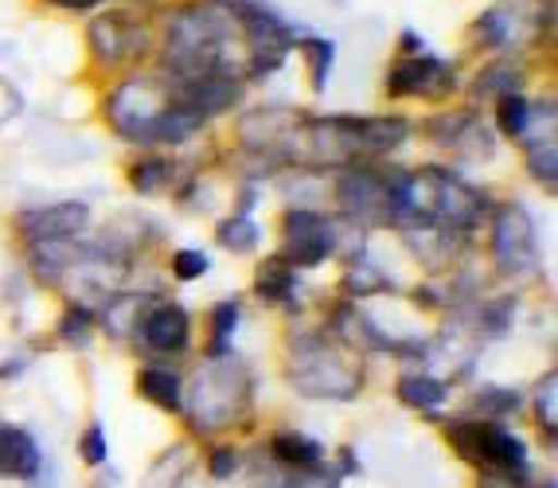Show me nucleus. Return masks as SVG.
<instances>
[{
  "label": "nucleus",
  "mask_w": 558,
  "mask_h": 488,
  "mask_svg": "<svg viewBox=\"0 0 558 488\" xmlns=\"http://www.w3.org/2000/svg\"><path fill=\"white\" fill-rule=\"evenodd\" d=\"M449 441L465 461L488 473H500V477H523L527 469V446L496 423H453Z\"/></svg>",
  "instance_id": "f257e3e1"
},
{
  "label": "nucleus",
  "mask_w": 558,
  "mask_h": 488,
  "mask_svg": "<svg viewBox=\"0 0 558 488\" xmlns=\"http://www.w3.org/2000/svg\"><path fill=\"white\" fill-rule=\"evenodd\" d=\"M137 391L145 394L153 406H160V411H180V376L172 367H160V364L141 367Z\"/></svg>",
  "instance_id": "9d476101"
},
{
  "label": "nucleus",
  "mask_w": 558,
  "mask_h": 488,
  "mask_svg": "<svg viewBox=\"0 0 558 488\" xmlns=\"http://www.w3.org/2000/svg\"><path fill=\"white\" fill-rule=\"evenodd\" d=\"M254 290H258V297H266V301L293 297V290H298V270H293V263H286V258H266V263L258 266V282H254Z\"/></svg>",
  "instance_id": "f8f14e48"
},
{
  "label": "nucleus",
  "mask_w": 558,
  "mask_h": 488,
  "mask_svg": "<svg viewBox=\"0 0 558 488\" xmlns=\"http://www.w3.org/2000/svg\"><path fill=\"white\" fill-rule=\"evenodd\" d=\"M493 254L500 270H523L535 258V223L523 207H504L493 227Z\"/></svg>",
  "instance_id": "20e7f679"
},
{
  "label": "nucleus",
  "mask_w": 558,
  "mask_h": 488,
  "mask_svg": "<svg viewBox=\"0 0 558 488\" xmlns=\"http://www.w3.org/2000/svg\"><path fill=\"white\" fill-rule=\"evenodd\" d=\"M274 457L281 465H293V469H317L325 461V446L305 438V434H278L274 438Z\"/></svg>",
  "instance_id": "9b49d317"
},
{
  "label": "nucleus",
  "mask_w": 558,
  "mask_h": 488,
  "mask_svg": "<svg viewBox=\"0 0 558 488\" xmlns=\"http://www.w3.org/2000/svg\"><path fill=\"white\" fill-rule=\"evenodd\" d=\"M130 180H133V188L157 192L160 184L168 180V164H165V160H145V164H137V169L130 172Z\"/></svg>",
  "instance_id": "aec40b11"
},
{
  "label": "nucleus",
  "mask_w": 558,
  "mask_h": 488,
  "mask_svg": "<svg viewBox=\"0 0 558 488\" xmlns=\"http://www.w3.org/2000/svg\"><path fill=\"white\" fill-rule=\"evenodd\" d=\"M51 4H63V9H94L98 0H51Z\"/></svg>",
  "instance_id": "393cba45"
},
{
  "label": "nucleus",
  "mask_w": 558,
  "mask_h": 488,
  "mask_svg": "<svg viewBox=\"0 0 558 488\" xmlns=\"http://www.w3.org/2000/svg\"><path fill=\"white\" fill-rule=\"evenodd\" d=\"M24 227L28 231H36L39 243H51V239H66L75 235V231H83L86 227V207L83 204H59V207H47V211H39V216H28L24 219Z\"/></svg>",
  "instance_id": "1a4fd4ad"
},
{
  "label": "nucleus",
  "mask_w": 558,
  "mask_h": 488,
  "mask_svg": "<svg viewBox=\"0 0 558 488\" xmlns=\"http://www.w3.org/2000/svg\"><path fill=\"white\" fill-rule=\"evenodd\" d=\"M387 90L395 98L446 95V90H453V71H446L434 56H410L395 63L391 78H387Z\"/></svg>",
  "instance_id": "39448f33"
},
{
  "label": "nucleus",
  "mask_w": 558,
  "mask_h": 488,
  "mask_svg": "<svg viewBox=\"0 0 558 488\" xmlns=\"http://www.w3.org/2000/svg\"><path fill=\"white\" fill-rule=\"evenodd\" d=\"M234 469H239V453H234V450H215L211 453V477L215 480L234 477Z\"/></svg>",
  "instance_id": "b1692460"
},
{
  "label": "nucleus",
  "mask_w": 558,
  "mask_h": 488,
  "mask_svg": "<svg viewBox=\"0 0 558 488\" xmlns=\"http://www.w3.org/2000/svg\"><path fill=\"white\" fill-rule=\"evenodd\" d=\"M286 263L293 266H317L336 251L332 223L317 211H289L286 216Z\"/></svg>",
  "instance_id": "7ed1b4c3"
},
{
  "label": "nucleus",
  "mask_w": 558,
  "mask_h": 488,
  "mask_svg": "<svg viewBox=\"0 0 558 488\" xmlns=\"http://www.w3.org/2000/svg\"><path fill=\"white\" fill-rule=\"evenodd\" d=\"M289 379L293 387L317 399H352L360 391V367L348 356H340L336 347H305L293 364H289Z\"/></svg>",
  "instance_id": "f03ea898"
},
{
  "label": "nucleus",
  "mask_w": 558,
  "mask_h": 488,
  "mask_svg": "<svg viewBox=\"0 0 558 488\" xmlns=\"http://www.w3.org/2000/svg\"><path fill=\"white\" fill-rule=\"evenodd\" d=\"M141 337H145V344L153 347V352H165V356H177V352H184L187 340H192V320H187V313L180 309V305H157V309L145 317V325H141Z\"/></svg>",
  "instance_id": "423d86ee"
},
{
  "label": "nucleus",
  "mask_w": 558,
  "mask_h": 488,
  "mask_svg": "<svg viewBox=\"0 0 558 488\" xmlns=\"http://www.w3.org/2000/svg\"><path fill=\"white\" fill-rule=\"evenodd\" d=\"M395 391H399V403L414 406V411H438L446 403V383L429 376H402Z\"/></svg>",
  "instance_id": "ddd939ff"
},
{
  "label": "nucleus",
  "mask_w": 558,
  "mask_h": 488,
  "mask_svg": "<svg viewBox=\"0 0 558 488\" xmlns=\"http://www.w3.org/2000/svg\"><path fill=\"white\" fill-rule=\"evenodd\" d=\"M340 196L352 207L355 216H367V211H391V184H383L372 172H352L340 184Z\"/></svg>",
  "instance_id": "6e6552de"
},
{
  "label": "nucleus",
  "mask_w": 558,
  "mask_h": 488,
  "mask_svg": "<svg viewBox=\"0 0 558 488\" xmlns=\"http://www.w3.org/2000/svg\"><path fill=\"white\" fill-rule=\"evenodd\" d=\"M172 273L180 282H196L199 273H207V254L204 251H177L172 254Z\"/></svg>",
  "instance_id": "6ab92c4d"
},
{
  "label": "nucleus",
  "mask_w": 558,
  "mask_h": 488,
  "mask_svg": "<svg viewBox=\"0 0 558 488\" xmlns=\"http://www.w3.org/2000/svg\"><path fill=\"white\" fill-rule=\"evenodd\" d=\"M305 48H308V56H313V86H317V90H325L328 75H332V56H336V48L328 44V39H308Z\"/></svg>",
  "instance_id": "a211bd4d"
},
{
  "label": "nucleus",
  "mask_w": 558,
  "mask_h": 488,
  "mask_svg": "<svg viewBox=\"0 0 558 488\" xmlns=\"http://www.w3.org/2000/svg\"><path fill=\"white\" fill-rule=\"evenodd\" d=\"M78 453H83L86 465H106V453H110V446H106L102 426H90V430L83 434V441H78Z\"/></svg>",
  "instance_id": "4be33fe9"
},
{
  "label": "nucleus",
  "mask_w": 558,
  "mask_h": 488,
  "mask_svg": "<svg viewBox=\"0 0 558 488\" xmlns=\"http://www.w3.org/2000/svg\"><path fill=\"white\" fill-rule=\"evenodd\" d=\"M215 239H219L227 251H251V246L258 243V227H254L246 216H231V219H223V223H219Z\"/></svg>",
  "instance_id": "2eb2a0df"
},
{
  "label": "nucleus",
  "mask_w": 558,
  "mask_h": 488,
  "mask_svg": "<svg viewBox=\"0 0 558 488\" xmlns=\"http://www.w3.org/2000/svg\"><path fill=\"white\" fill-rule=\"evenodd\" d=\"M90 325H94L90 313H86L83 305H71V309L63 313V320H59V337H63L66 344H86Z\"/></svg>",
  "instance_id": "f3484780"
},
{
  "label": "nucleus",
  "mask_w": 558,
  "mask_h": 488,
  "mask_svg": "<svg viewBox=\"0 0 558 488\" xmlns=\"http://www.w3.org/2000/svg\"><path fill=\"white\" fill-rule=\"evenodd\" d=\"M39 446L32 441L28 430L16 426H0V477H20L28 480L39 473Z\"/></svg>",
  "instance_id": "0eeeda50"
},
{
  "label": "nucleus",
  "mask_w": 558,
  "mask_h": 488,
  "mask_svg": "<svg viewBox=\"0 0 558 488\" xmlns=\"http://www.w3.org/2000/svg\"><path fill=\"white\" fill-rule=\"evenodd\" d=\"M239 329V301H223L211 309V356H223L227 340Z\"/></svg>",
  "instance_id": "4468645a"
},
{
  "label": "nucleus",
  "mask_w": 558,
  "mask_h": 488,
  "mask_svg": "<svg viewBox=\"0 0 558 488\" xmlns=\"http://www.w3.org/2000/svg\"><path fill=\"white\" fill-rule=\"evenodd\" d=\"M500 130L508 133V137H523V130H527V98L523 95H500Z\"/></svg>",
  "instance_id": "dca6fc26"
},
{
  "label": "nucleus",
  "mask_w": 558,
  "mask_h": 488,
  "mask_svg": "<svg viewBox=\"0 0 558 488\" xmlns=\"http://www.w3.org/2000/svg\"><path fill=\"white\" fill-rule=\"evenodd\" d=\"M527 169H531V176L543 180V184H555V180H558L555 145H547V149H531V152H527Z\"/></svg>",
  "instance_id": "412c9836"
},
{
  "label": "nucleus",
  "mask_w": 558,
  "mask_h": 488,
  "mask_svg": "<svg viewBox=\"0 0 558 488\" xmlns=\"http://www.w3.org/2000/svg\"><path fill=\"white\" fill-rule=\"evenodd\" d=\"M555 391H558V376L550 371L547 376V383L539 387V423L547 426V434H555V426H558V418H555Z\"/></svg>",
  "instance_id": "5701e85b"
}]
</instances>
